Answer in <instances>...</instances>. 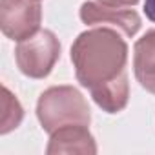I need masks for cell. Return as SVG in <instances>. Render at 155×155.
<instances>
[{
	"label": "cell",
	"instance_id": "1",
	"mask_svg": "<svg viewBox=\"0 0 155 155\" xmlns=\"http://www.w3.org/2000/svg\"><path fill=\"white\" fill-rule=\"evenodd\" d=\"M75 77L90 93L128 77V44L111 28H93L81 33L71 46Z\"/></svg>",
	"mask_w": 155,
	"mask_h": 155
},
{
	"label": "cell",
	"instance_id": "2",
	"mask_svg": "<svg viewBox=\"0 0 155 155\" xmlns=\"http://www.w3.org/2000/svg\"><path fill=\"white\" fill-rule=\"evenodd\" d=\"M37 119L49 135L69 124L90 126L91 110L84 95L73 86H51L37 102Z\"/></svg>",
	"mask_w": 155,
	"mask_h": 155
},
{
	"label": "cell",
	"instance_id": "3",
	"mask_svg": "<svg viewBox=\"0 0 155 155\" xmlns=\"http://www.w3.org/2000/svg\"><path fill=\"white\" fill-rule=\"evenodd\" d=\"M60 58V42L49 29H38L15 48L18 69L29 79H46Z\"/></svg>",
	"mask_w": 155,
	"mask_h": 155
},
{
	"label": "cell",
	"instance_id": "4",
	"mask_svg": "<svg viewBox=\"0 0 155 155\" xmlns=\"http://www.w3.org/2000/svg\"><path fill=\"white\" fill-rule=\"evenodd\" d=\"M40 0H0V29L15 40H26L40 29Z\"/></svg>",
	"mask_w": 155,
	"mask_h": 155
},
{
	"label": "cell",
	"instance_id": "5",
	"mask_svg": "<svg viewBox=\"0 0 155 155\" xmlns=\"http://www.w3.org/2000/svg\"><path fill=\"white\" fill-rule=\"evenodd\" d=\"M81 20L88 26H111L122 31L126 37L137 35L140 29V17L135 9L110 8L101 2H84L81 6Z\"/></svg>",
	"mask_w": 155,
	"mask_h": 155
},
{
	"label": "cell",
	"instance_id": "6",
	"mask_svg": "<svg viewBox=\"0 0 155 155\" xmlns=\"http://www.w3.org/2000/svg\"><path fill=\"white\" fill-rule=\"evenodd\" d=\"M46 151L49 155L53 153H97V144L88 126L69 124L51 133Z\"/></svg>",
	"mask_w": 155,
	"mask_h": 155
},
{
	"label": "cell",
	"instance_id": "7",
	"mask_svg": "<svg viewBox=\"0 0 155 155\" xmlns=\"http://www.w3.org/2000/svg\"><path fill=\"white\" fill-rule=\"evenodd\" d=\"M133 71L139 84L155 95V29L146 31L133 46Z\"/></svg>",
	"mask_w": 155,
	"mask_h": 155
},
{
	"label": "cell",
	"instance_id": "8",
	"mask_svg": "<svg viewBox=\"0 0 155 155\" xmlns=\"http://www.w3.org/2000/svg\"><path fill=\"white\" fill-rule=\"evenodd\" d=\"M24 119V108L20 106L18 99L4 86L2 88V115H0V133L6 135L18 128Z\"/></svg>",
	"mask_w": 155,
	"mask_h": 155
},
{
	"label": "cell",
	"instance_id": "9",
	"mask_svg": "<svg viewBox=\"0 0 155 155\" xmlns=\"http://www.w3.org/2000/svg\"><path fill=\"white\" fill-rule=\"evenodd\" d=\"M97 2H101L104 6H110V8H131L139 0H97Z\"/></svg>",
	"mask_w": 155,
	"mask_h": 155
},
{
	"label": "cell",
	"instance_id": "10",
	"mask_svg": "<svg viewBox=\"0 0 155 155\" xmlns=\"http://www.w3.org/2000/svg\"><path fill=\"white\" fill-rule=\"evenodd\" d=\"M144 13L151 22H155V0H146L144 2Z\"/></svg>",
	"mask_w": 155,
	"mask_h": 155
}]
</instances>
